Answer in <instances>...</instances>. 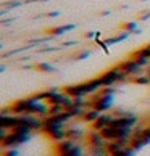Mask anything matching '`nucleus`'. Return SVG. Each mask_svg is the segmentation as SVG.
Listing matches in <instances>:
<instances>
[{
	"label": "nucleus",
	"mask_w": 150,
	"mask_h": 156,
	"mask_svg": "<svg viewBox=\"0 0 150 156\" xmlns=\"http://www.w3.org/2000/svg\"><path fill=\"white\" fill-rule=\"evenodd\" d=\"M113 119H115L113 113H102V114H100V118L97 119L94 124H92V129H94V130H99V132H102L103 129H107L108 126H112Z\"/></svg>",
	"instance_id": "7ed1b4c3"
},
{
	"label": "nucleus",
	"mask_w": 150,
	"mask_h": 156,
	"mask_svg": "<svg viewBox=\"0 0 150 156\" xmlns=\"http://www.w3.org/2000/svg\"><path fill=\"white\" fill-rule=\"evenodd\" d=\"M63 92H66L68 95H71L73 98H78V97H86L84 94V89H82V82L81 84H73V85H66Z\"/></svg>",
	"instance_id": "39448f33"
},
{
	"label": "nucleus",
	"mask_w": 150,
	"mask_h": 156,
	"mask_svg": "<svg viewBox=\"0 0 150 156\" xmlns=\"http://www.w3.org/2000/svg\"><path fill=\"white\" fill-rule=\"evenodd\" d=\"M78 145V142L70 140V138H65L61 142H57V154H61V153H70L71 150Z\"/></svg>",
	"instance_id": "20e7f679"
},
{
	"label": "nucleus",
	"mask_w": 150,
	"mask_h": 156,
	"mask_svg": "<svg viewBox=\"0 0 150 156\" xmlns=\"http://www.w3.org/2000/svg\"><path fill=\"white\" fill-rule=\"evenodd\" d=\"M21 5H23V2H20V0H11V2L2 3V8H3V11H7V10H11V8H18Z\"/></svg>",
	"instance_id": "ddd939ff"
},
{
	"label": "nucleus",
	"mask_w": 150,
	"mask_h": 156,
	"mask_svg": "<svg viewBox=\"0 0 150 156\" xmlns=\"http://www.w3.org/2000/svg\"><path fill=\"white\" fill-rule=\"evenodd\" d=\"M95 36H99V34H97V32H87V34H86V37H87V39H94Z\"/></svg>",
	"instance_id": "a211bd4d"
},
{
	"label": "nucleus",
	"mask_w": 150,
	"mask_h": 156,
	"mask_svg": "<svg viewBox=\"0 0 150 156\" xmlns=\"http://www.w3.org/2000/svg\"><path fill=\"white\" fill-rule=\"evenodd\" d=\"M36 69H37V71H42V73H55V71H57L53 65H50V63H45V61L37 63V65H36Z\"/></svg>",
	"instance_id": "9b49d317"
},
{
	"label": "nucleus",
	"mask_w": 150,
	"mask_h": 156,
	"mask_svg": "<svg viewBox=\"0 0 150 156\" xmlns=\"http://www.w3.org/2000/svg\"><path fill=\"white\" fill-rule=\"evenodd\" d=\"M66 108L61 105H50L49 108V116H60L61 113H65Z\"/></svg>",
	"instance_id": "f8f14e48"
},
{
	"label": "nucleus",
	"mask_w": 150,
	"mask_h": 156,
	"mask_svg": "<svg viewBox=\"0 0 150 156\" xmlns=\"http://www.w3.org/2000/svg\"><path fill=\"white\" fill-rule=\"evenodd\" d=\"M123 29L128 32H137V23H126L123 24Z\"/></svg>",
	"instance_id": "dca6fc26"
},
{
	"label": "nucleus",
	"mask_w": 150,
	"mask_h": 156,
	"mask_svg": "<svg viewBox=\"0 0 150 156\" xmlns=\"http://www.w3.org/2000/svg\"><path fill=\"white\" fill-rule=\"evenodd\" d=\"M118 66L123 69V71L128 74L129 77H134V76H139V74H144V73H145V68H142L134 58H128V60L121 61Z\"/></svg>",
	"instance_id": "f257e3e1"
},
{
	"label": "nucleus",
	"mask_w": 150,
	"mask_h": 156,
	"mask_svg": "<svg viewBox=\"0 0 150 156\" xmlns=\"http://www.w3.org/2000/svg\"><path fill=\"white\" fill-rule=\"evenodd\" d=\"M131 36V32L128 31H124L123 34H119V36H115V37H110V39H107L105 40V45H112V44H118L121 42V40H124V39H128Z\"/></svg>",
	"instance_id": "9d476101"
},
{
	"label": "nucleus",
	"mask_w": 150,
	"mask_h": 156,
	"mask_svg": "<svg viewBox=\"0 0 150 156\" xmlns=\"http://www.w3.org/2000/svg\"><path fill=\"white\" fill-rule=\"evenodd\" d=\"M2 156H20L18 148H2Z\"/></svg>",
	"instance_id": "2eb2a0df"
},
{
	"label": "nucleus",
	"mask_w": 150,
	"mask_h": 156,
	"mask_svg": "<svg viewBox=\"0 0 150 156\" xmlns=\"http://www.w3.org/2000/svg\"><path fill=\"white\" fill-rule=\"evenodd\" d=\"M100 111H97V109H87V111H86V114L82 116V122H89V124H94L97 119L100 118Z\"/></svg>",
	"instance_id": "0eeeda50"
},
{
	"label": "nucleus",
	"mask_w": 150,
	"mask_h": 156,
	"mask_svg": "<svg viewBox=\"0 0 150 156\" xmlns=\"http://www.w3.org/2000/svg\"><path fill=\"white\" fill-rule=\"evenodd\" d=\"M47 16H58V11H52V13H47Z\"/></svg>",
	"instance_id": "6ab92c4d"
},
{
	"label": "nucleus",
	"mask_w": 150,
	"mask_h": 156,
	"mask_svg": "<svg viewBox=\"0 0 150 156\" xmlns=\"http://www.w3.org/2000/svg\"><path fill=\"white\" fill-rule=\"evenodd\" d=\"M86 135L87 134L84 132V129H81V127L74 126V124H70L66 127V138H70V140L82 143V142H86Z\"/></svg>",
	"instance_id": "f03ea898"
},
{
	"label": "nucleus",
	"mask_w": 150,
	"mask_h": 156,
	"mask_svg": "<svg viewBox=\"0 0 150 156\" xmlns=\"http://www.w3.org/2000/svg\"><path fill=\"white\" fill-rule=\"evenodd\" d=\"M131 58H134L142 68H145V69L150 66V58H147V56H144V55H139L137 51H134V53L131 55Z\"/></svg>",
	"instance_id": "1a4fd4ad"
},
{
	"label": "nucleus",
	"mask_w": 150,
	"mask_h": 156,
	"mask_svg": "<svg viewBox=\"0 0 150 156\" xmlns=\"http://www.w3.org/2000/svg\"><path fill=\"white\" fill-rule=\"evenodd\" d=\"M129 82L137 84V85H150V76L147 73H144V74H139V76L129 77Z\"/></svg>",
	"instance_id": "6e6552de"
},
{
	"label": "nucleus",
	"mask_w": 150,
	"mask_h": 156,
	"mask_svg": "<svg viewBox=\"0 0 150 156\" xmlns=\"http://www.w3.org/2000/svg\"><path fill=\"white\" fill-rule=\"evenodd\" d=\"M84 156H95V154H90V153H86Z\"/></svg>",
	"instance_id": "4be33fe9"
},
{
	"label": "nucleus",
	"mask_w": 150,
	"mask_h": 156,
	"mask_svg": "<svg viewBox=\"0 0 150 156\" xmlns=\"http://www.w3.org/2000/svg\"><path fill=\"white\" fill-rule=\"evenodd\" d=\"M145 73H147V74H148V76H150V66H148V68L145 69Z\"/></svg>",
	"instance_id": "412c9836"
},
{
	"label": "nucleus",
	"mask_w": 150,
	"mask_h": 156,
	"mask_svg": "<svg viewBox=\"0 0 150 156\" xmlns=\"http://www.w3.org/2000/svg\"><path fill=\"white\" fill-rule=\"evenodd\" d=\"M57 156H71L70 153H61V154H57Z\"/></svg>",
	"instance_id": "aec40b11"
},
{
	"label": "nucleus",
	"mask_w": 150,
	"mask_h": 156,
	"mask_svg": "<svg viewBox=\"0 0 150 156\" xmlns=\"http://www.w3.org/2000/svg\"><path fill=\"white\" fill-rule=\"evenodd\" d=\"M89 55H90V51H82V53H79V55H74V60H84V58H87Z\"/></svg>",
	"instance_id": "f3484780"
},
{
	"label": "nucleus",
	"mask_w": 150,
	"mask_h": 156,
	"mask_svg": "<svg viewBox=\"0 0 150 156\" xmlns=\"http://www.w3.org/2000/svg\"><path fill=\"white\" fill-rule=\"evenodd\" d=\"M134 154H136V150L128 145L124 150H121L119 153H116V154H110V156H134Z\"/></svg>",
	"instance_id": "4468645a"
},
{
	"label": "nucleus",
	"mask_w": 150,
	"mask_h": 156,
	"mask_svg": "<svg viewBox=\"0 0 150 156\" xmlns=\"http://www.w3.org/2000/svg\"><path fill=\"white\" fill-rule=\"evenodd\" d=\"M71 29H74V24H63V26H58V27H53V29H49L47 32L52 37H55V36H63V34L70 32Z\"/></svg>",
	"instance_id": "423d86ee"
}]
</instances>
